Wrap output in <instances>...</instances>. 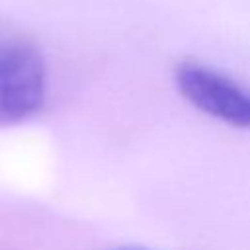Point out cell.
Masks as SVG:
<instances>
[{
  "label": "cell",
  "mask_w": 250,
  "mask_h": 250,
  "mask_svg": "<svg viewBox=\"0 0 250 250\" xmlns=\"http://www.w3.org/2000/svg\"><path fill=\"white\" fill-rule=\"evenodd\" d=\"M45 96L47 70L41 53L27 43H0V127L39 111Z\"/></svg>",
  "instance_id": "cell-1"
},
{
  "label": "cell",
  "mask_w": 250,
  "mask_h": 250,
  "mask_svg": "<svg viewBox=\"0 0 250 250\" xmlns=\"http://www.w3.org/2000/svg\"><path fill=\"white\" fill-rule=\"evenodd\" d=\"M182 96L199 111L232 127H250V88L199 62H182L174 72Z\"/></svg>",
  "instance_id": "cell-2"
},
{
  "label": "cell",
  "mask_w": 250,
  "mask_h": 250,
  "mask_svg": "<svg viewBox=\"0 0 250 250\" xmlns=\"http://www.w3.org/2000/svg\"><path fill=\"white\" fill-rule=\"evenodd\" d=\"M111 250H152V248H145V246H117Z\"/></svg>",
  "instance_id": "cell-3"
}]
</instances>
